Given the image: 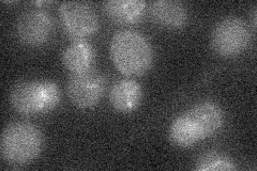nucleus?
I'll return each instance as SVG.
<instances>
[{
    "label": "nucleus",
    "instance_id": "nucleus-6",
    "mask_svg": "<svg viewBox=\"0 0 257 171\" xmlns=\"http://www.w3.org/2000/svg\"><path fill=\"white\" fill-rule=\"evenodd\" d=\"M54 31L51 15L43 10L24 12L16 23V35L22 43L31 47L42 46L50 41Z\"/></svg>",
    "mask_w": 257,
    "mask_h": 171
},
{
    "label": "nucleus",
    "instance_id": "nucleus-5",
    "mask_svg": "<svg viewBox=\"0 0 257 171\" xmlns=\"http://www.w3.org/2000/svg\"><path fill=\"white\" fill-rule=\"evenodd\" d=\"M68 95L76 107L91 108L100 102L105 90V78L92 70L74 73L68 81Z\"/></svg>",
    "mask_w": 257,
    "mask_h": 171
},
{
    "label": "nucleus",
    "instance_id": "nucleus-2",
    "mask_svg": "<svg viewBox=\"0 0 257 171\" xmlns=\"http://www.w3.org/2000/svg\"><path fill=\"white\" fill-rule=\"evenodd\" d=\"M43 148V136L40 129L27 122H15L3 132L0 151L9 165L22 166L35 160Z\"/></svg>",
    "mask_w": 257,
    "mask_h": 171
},
{
    "label": "nucleus",
    "instance_id": "nucleus-9",
    "mask_svg": "<svg viewBox=\"0 0 257 171\" xmlns=\"http://www.w3.org/2000/svg\"><path fill=\"white\" fill-rule=\"evenodd\" d=\"M151 19L160 26L170 29H178L184 26L188 20L186 7L179 2L162 0L155 2L149 7Z\"/></svg>",
    "mask_w": 257,
    "mask_h": 171
},
{
    "label": "nucleus",
    "instance_id": "nucleus-7",
    "mask_svg": "<svg viewBox=\"0 0 257 171\" xmlns=\"http://www.w3.org/2000/svg\"><path fill=\"white\" fill-rule=\"evenodd\" d=\"M60 15L63 28L67 34L82 40L98 30L99 20L92 8L83 3H62Z\"/></svg>",
    "mask_w": 257,
    "mask_h": 171
},
{
    "label": "nucleus",
    "instance_id": "nucleus-12",
    "mask_svg": "<svg viewBox=\"0 0 257 171\" xmlns=\"http://www.w3.org/2000/svg\"><path fill=\"white\" fill-rule=\"evenodd\" d=\"M144 2H107L104 4V10L109 18L119 24H133L139 22L145 11Z\"/></svg>",
    "mask_w": 257,
    "mask_h": 171
},
{
    "label": "nucleus",
    "instance_id": "nucleus-13",
    "mask_svg": "<svg viewBox=\"0 0 257 171\" xmlns=\"http://www.w3.org/2000/svg\"><path fill=\"white\" fill-rule=\"evenodd\" d=\"M168 135H170L171 141L179 148H190L200 141L186 112L173 121Z\"/></svg>",
    "mask_w": 257,
    "mask_h": 171
},
{
    "label": "nucleus",
    "instance_id": "nucleus-1",
    "mask_svg": "<svg viewBox=\"0 0 257 171\" xmlns=\"http://www.w3.org/2000/svg\"><path fill=\"white\" fill-rule=\"evenodd\" d=\"M110 55L117 69L126 75L143 74L154 60L147 39L133 30H121L112 37Z\"/></svg>",
    "mask_w": 257,
    "mask_h": 171
},
{
    "label": "nucleus",
    "instance_id": "nucleus-8",
    "mask_svg": "<svg viewBox=\"0 0 257 171\" xmlns=\"http://www.w3.org/2000/svg\"><path fill=\"white\" fill-rule=\"evenodd\" d=\"M199 140L207 139L218 133L224 124V113L218 104L210 101L200 102L186 112Z\"/></svg>",
    "mask_w": 257,
    "mask_h": 171
},
{
    "label": "nucleus",
    "instance_id": "nucleus-11",
    "mask_svg": "<svg viewBox=\"0 0 257 171\" xmlns=\"http://www.w3.org/2000/svg\"><path fill=\"white\" fill-rule=\"evenodd\" d=\"M94 61L93 47L83 40L70 44L62 55V62L70 72L82 73L91 70Z\"/></svg>",
    "mask_w": 257,
    "mask_h": 171
},
{
    "label": "nucleus",
    "instance_id": "nucleus-3",
    "mask_svg": "<svg viewBox=\"0 0 257 171\" xmlns=\"http://www.w3.org/2000/svg\"><path fill=\"white\" fill-rule=\"evenodd\" d=\"M10 101L22 115L45 113L58 105L60 92L57 85L50 80L21 81L12 89Z\"/></svg>",
    "mask_w": 257,
    "mask_h": 171
},
{
    "label": "nucleus",
    "instance_id": "nucleus-14",
    "mask_svg": "<svg viewBox=\"0 0 257 171\" xmlns=\"http://www.w3.org/2000/svg\"><path fill=\"white\" fill-rule=\"evenodd\" d=\"M196 170L214 171V170H236L235 162L221 153H205L196 161Z\"/></svg>",
    "mask_w": 257,
    "mask_h": 171
},
{
    "label": "nucleus",
    "instance_id": "nucleus-10",
    "mask_svg": "<svg viewBox=\"0 0 257 171\" xmlns=\"http://www.w3.org/2000/svg\"><path fill=\"white\" fill-rule=\"evenodd\" d=\"M142 99V88L134 80L122 79L112 86L109 100L111 106L120 112H131L138 108Z\"/></svg>",
    "mask_w": 257,
    "mask_h": 171
},
{
    "label": "nucleus",
    "instance_id": "nucleus-4",
    "mask_svg": "<svg viewBox=\"0 0 257 171\" xmlns=\"http://www.w3.org/2000/svg\"><path fill=\"white\" fill-rule=\"evenodd\" d=\"M214 52L222 57H234L244 52L251 43V32L239 18L230 16L216 24L211 36Z\"/></svg>",
    "mask_w": 257,
    "mask_h": 171
}]
</instances>
